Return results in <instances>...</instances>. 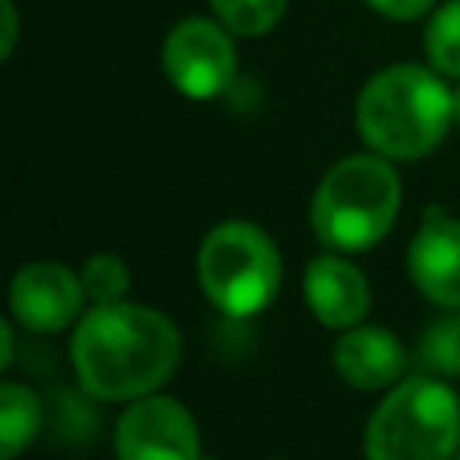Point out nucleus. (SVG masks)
Instances as JSON below:
<instances>
[{
    "mask_svg": "<svg viewBox=\"0 0 460 460\" xmlns=\"http://www.w3.org/2000/svg\"><path fill=\"white\" fill-rule=\"evenodd\" d=\"M180 363V331L169 316L133 302L93 305L72 334V367L93 399L151 395Z\"/></svg>",
    "mask_w": 460,
    "mask_h": 460,
    "instance_id": "1",
    "label": "nucleus"
},
{
    "mask_svg": "<svg viewBox=\"0 0 460 460\" xmlns=\"http://www.w3.org/2000/svg\"><path fill=\"white\" fill-rule=\"evenodd\" d=\"M453 122V90L420 65H392L377 72L359 101V137L385 158H420L438 147Z\"/></svg>",
    "mask_w": 460,
    "mask_h": 460,
    "instance_id": "2",
    "label": "nucleus"
},
{
    "mask_svg": "<svg viewBox=\"0 0 460 460\" xmlns=\"http://www.w3.org/2000/svg\"><path fill=\"white\" fill-rule=\"evenodd\" d=\"M399 198V176L377 151L349 155L327 169L313 194V234L331 252H363L392 230Z\"/></svg>",
    "mask_w": 460,
    "mask_h": 460,
    "instance_id": "3",
    "label": "nucleus"
},
{
    "mask_svg": "<svg viewBox=\"0 0 460 460\" xmlns=\"http://www.w3.org/2000/svg\"><path fill=\"white\" fill-rule=\"evenodd\" d=\"M367 460H453L460 449V399L446 381L410 377L374 410L363 435Z\"/></svg>",
    "mask_w": 460,
    "mask_h": 460,
    "instance_id": "4",
    "label": "nucleus"
},
{
    "mask_svg": "<svg viewBox=\"0 0 460 460\" xmlns=\"http://www.w3.org/2000/svg\"><path fill=\"white\" fill-rule=\"evenodd\" d=\"M198 284L226 316L266 309L280 288V255L266 230L244 219L212 226L198 248Z\"/></svg>",
    "mask_w": 460,
    "mask_h": 460,
    "instance_id": "5",
    "label": "nucleus"
},
{
    "mask_svg": "<svg viewBox=\"0 0 460 460\" xmlns=\"http://www.w3.org/2000/svg\"><path fill=\"white\" fill-rule=\"evenodd\" d=\"M234 43L226 36V25L208 22V18H183L162 47V68L169 75V83L194 97V101H208L216 93H223L234 79Z\"/></svg>",
    "mask_w": 460,
    "mask_h": 460,
    "instance_id": "6",
    "label": "nucleus"
},
{
    "mask_svg": "<svg viewBox=\"0 0 460 460\" xmlns=\"http://www.w3.org/2000/svg\"><path fill=\"white\" fill-rule=\"evenodd\" d=\"M119 460H201L198 424L169 395H140L115 428Z\"/></svg>",
    "mask_w": 460,
    "mask_h": 460,
    "instance_id": "7",
    "label": "nucleus"
},
{
    "mask_svg": "<svg viewBox=\"0 0 460 460\" xmlns=\"http://www.w3.org/2000/svg\"><path fill=\"white\" fill-rule=\"evenodd\" d=\"M86 288L61 262H29L11 280V316L29 331H61L83 309Z\"/></svg>",
    "mask_w": 460,
    "mask_h": 460,
    "instance_id": "8",
    "label": "nucleus"
},
{
    "mask_svg": "<svg viewBox=\"0 0 460 460\" xmlns=\"http://www.w3.org/2000/svg\"><path fill=\"white\" fill-rule=\"evenodd\" d=\"M410 277L428 302L460 309V219L442 208L424 212V223L410 241Z\"/></svg>",
    "mask_w": 460,
    "mask_h": 460,
    "instance_id": "9",
    "label": "nucleus"
},
{
    "mask_svg": "<svg viewBox=\"0 0 460 460\" xmlns=\"http://www.w3.org/2000/svg\"><path fill=\"white\" fill-rule=\"evenodd\" d=\"M313 316L327 327H356L370 309V288L359 266L341 255H316L302 280Z\"/></svg>",
    "mask_w": 460,
    "mask_h": 460,
    "instance_id": "10",
    "label": "nucleus"
},
{
    "mask_svg": "<svg viewBox=\"0 0 460 460\" xmlns=\"http://www.w3.org/2000/svg\"><path fill=\"white\" fill-rule=\"evenodd\" d=\"M334 367L356 388H385V385L399 381V374L406 367V352L392 331L356 323L338 338Z\"/></svg>",
    "mask_w": 460,
    "mask_h": 460,
    "instance_id": "11",
    "label": "nucleus"
},
{
    "mask_svg": "<svg viewBox=\"0 0 460 460\" xmlns=\"http://www.w3.org/2000/svg\"><path fill=\"white\" fill-rule=\"evenodd\" d=\"M40 399L29 385L7 381L0 388V456L14 460L40 431Z\"/></svg>",
    "mask_w": 460,
    "mask_h": 460,
    "instance_id": "12",
    "label": "nucleus"
},
{
    "mask_svg": "<svg viewBox=\"0 0 460 460\" xmlns=\"http://www.w3.org/2000/svg\"><path fill=\"white\" fill-rule=\"evenodd\" d=\"M424 50L435 72L460 79V0L438 7L424 29Z\"/></svg>",
    "mask_w": 460,
    "mask_h": 460,
    "instance_id": "13",
    "label": "nucleus"
},
{
    "mask_svg": "<svg viewBox=\"0 0 460 460\" xmlns=\"http://www.w3.org/2000/svg\"><path fill=\"white\" fill-rule=\"evenodd\" d=\"M288 0H212V11L219 22L237 36H259L273 29L284 14Z\"/></svg>",
    "mask_w": 460,
    "mask_h": 460,
    "instance_id": "14",
    "label": "nucleus"
},
{
    "mask_svg": "<svg viewBox=\"0 0 460 460\" xmlns=\"http://www.w3.org/2000/svg\"><path fill=\"white\" fill-rule=\"evenodd\" d=\"M83 288H86V298H93V305H108V302H119L126 291H129V270L119 255L111 252H97L93 259H86L83 266Z\"/></svg>",
    "mask_w": 460,
    "mask_h": 460,
    "instance_id": "15",
    "label": "nucleus"
},
{
    "mask_svg": "<svg viewBox=\"0 0 460 460\" xmlns=\"http://www.w3.org/2000/svg\"><path fill=\"white\" fill-rule=\"evenodd\" d=\"M420 363L438 374H460V313H449L424 331Z\"/></svg>",
    "mask_w": 460,
    "mask_h": 460,
    "instance_id": "16",
    "label": "nucleus"
},
{
    "mask_svg": "<svg viewBox=\"0 0 460 460\" xmlns=\"http://www.w3.org/2000/svg\"><path fill=\"white\" fill-rule=\"evenodd\" d=\"M374 11H381L385 18H395V22H410V18H420L435 0H367Z\"/></svg>",
    "mask_w": 460,
    "mask_h": 460,
    "instance_id": "17",
    "label": "nucleus"
},
{
    "mask_svg": "<svg viewBox=\"0 0 460 460\" xmlns=\"http://www.w3.org/2000/svg\"><path fill=\"white\" fill-rule=\"evenodd\" d=\"M0 18H4V47H0V54L7 58L11 47H14V7H11V0H0Z\"/></svg>",
    "mask_w": 460,
    "mask_h": 460,
    "instance_id": "18",
    "label": "nucleus"
},
{
    "mask_svg": "<svg viewBox=\"0 0 460 460\" xmlns=\"http://www.w3.org/2000/svg\"><path fill=\"white\" fill-rule=\"evenodd\" d=\"M453 122L460 126V86L453 90Z\"/></svg>",
    "mask_w": 460,
    "mask_h": 460,
    "instance_id": "19",
    "label": "nucleus"
},
{
    "mask_svg": "<svg viewBox=\"0 0 460 460\" xmlns=\"http://www.w3.org/2000/svg\"><path fill=\"white\" fill-rule=\"evenodd\" d=\"M453 460H460V449H456V456H453Z\"/></svg>",
    "mask_w": 460,
    "mask_h": 460,
    "instance_id": "20",
    "label": "nucleus"
}]
</instances>
